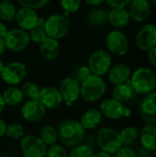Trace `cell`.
I'll return each instance as SVG.
<instances>
[{
	"mask_svg": "<svg viewBox=\"0 0 156 157\" xmlns=\"http://www.w3.org/2000/svg\"><path fill=\"white\" fill-rule=\"evenodd\" d=\"M57 131L63 146L69 148L80 144L86 134V130L83 128L81 123L73 119L63 121L59 124Z\"/></svg>",
	"mask_w": 156,
	"mask_h": 157,
	"instance_id": "obj_1",
	"label": "cell"
},
{
	"mask_svg": "<svg viewBox=\"0 0 156 157\" xmlns=\"http://www.w3.org/2000/svg\"><path fill=\"white\" fill-rule=\"evenodd\" d=\"M130 83L135 93L146 96L155 90L156 74L150 68L140 67L131 74Z\"/></svg>",
	"mask_w": 156,
	"mask_h": 157,
	"instance_id": "obj_2",
	"label": "cell"
},
{
	"mask_svg": "<svg viewBox=\"0 0 156 157\" xmlns=\"http://www.w3.org/2000/svg\"><path fill=\"white\" fill-rule=\"evenodd\" d=\"M96 142L100 151L111 155H115L123 146L120 132L109 127H103L98 130Z\"/></svg>",
	"mask_w": 156,
	"mask_h": 157,
	"instance_id": "obj_3",
	"label": "cell"
},
{
	"mask_svg": "<svg viewBox=\"0 0 156 157\" xmlns=\"http://www.w3.org/2000/svg\"><path fill=\"white\" fill-rule=\"evenodd\" d=\"M107 91V84L103 77L91 75L81 83L80 98L87 102H97L103 98Z\"/></svg>",
	"mask_w": 156,
	"mask_h": 157,
	"instance_id": "obj_4",
	"label": "cell"
},
{
	"mask_svg": "<svg viewBox=\"0 0 156 157\" xmlns=\"http://www.w3.org/2000/svg\"><path fill=\"white\" fill-rule=\"evenodd\" d=\"M44 29L49 38L61 40L70 29V20L63 14H52L46 18Z\"/></svg>",
	"mask_w": 156,
	"mask_h": 157,
	"instance_id": "obj_5",
	"label": "cell"
},
{
	"mask_svg": "<svg viewBox=\"0 0 156 157\" xmlns=\"http://www.w3.org/2000/svg\"><path fill=\"white\" fill-rule=\"evenodd\" d=\"M87 66L92 75L103 77L112 66L111 54L104 49L97 50L89 56Z\"/></svg>",
	"mask_w": 156,
	"mask_h": 157,
	"instance_id": "obj_6",
	"label": "cell"
},
{
	"mask_svg": "<svg viewBox=\"0 0 156 157\" xmlns=\"http://www.w3.org/2000/svg\"><path fill=\"white\" fill-rule=\"evenodd\" d=\"M28 69L25 63L18 61L10 62L5 64L0 75L2 81L9 86H17L26 77Z\"/></svg>",
	"mask_w": 156,
	"mask_h": 157,
	"instance_id": "obj_7",
	"label": "cell"
},
{
	"mask_svg": "<svg viewBox=\"0 0 156 157\" xmlns=\"http://www.w3.org/2000/svg\"><path fill=\"white\" fill-rule=\"evenodd\" d=\"M6 48L13 52H19L28 48L30 42L29 32L19 28L8 29L6 37L3 39Z\"/></svg>",
	"mask_w": 156,
	"mask_h": 157,
	"instance_id": "obj_8",
	"label": "cell"
},
{
	"mask_svg": "<svg viewBox=\"0 0 156 157\" xmlns=\"http://www.w3.org/2000/svg\"><path fill=\"white\" fill-rule=\"evenodd\" d=\"M19 147L23 157H45L48 149L40 137L33 134L25 135L20 140Z\"/></svg>",
	"mask_w": 156,
	"mask_h": 157,
	"instance_id": "obj_9",
	"label": "cell"
},
{
	"mask_svg": "<svg viewBox=\"0 0 156 157\" xmlns=\"http://www.w3.org/2000/svg\"><path fill=\"white\" fill-rule=\"evenodd\" d=\"M106 45L109 53L118 56L125 55L130 47L127 36L120 29H114L108 32L106 37Z\"/></svg>",
	"mask_w": 156,
	"mask_h": 157,
	"instance_id": "obj_10",
	"label": "cell"
},
{
	"mask_svg": "<svg viewBox=\"0 0 156 157\" xmlns=\"http://www.w3.org/2000/svg\"><path fill=\"white\" fill-rule=\"evenodd\" d=\"M59 91L63 102L67 106H72L80 98L81 84L70 75L62 80Z\"/></svg>",
	"mask_w": 156,
	"mask_h": 157,
	"instance_id": "obj_11",
	"label": "cell"
},
{
	"mask_svg": "<svg viewBox=\"0 0 156 157\" xmlns=\"http://www.w3.org/2000/svg\"><path fill=\"white\" fill-rule=\"evenodd\" d=\"M38 100L45 107L46 109L51 110L57 109L63 104V100L59 88L52 86L40 87Z\"/></svg>",
	"mask_w": 156,
	"mask_h": 157,
	"instance_id": "obj_12",
	"label": "cell"
},
{
	"mask_svg": "<svg viewBox=\"0 0 156 157\" xmlns=\"http://www.w3.org/2000/svg\"><path fill=\"white\" fill-rule=\"evenodd\" d=\"M47 109L38 100H27L25 101L20 109V114L22 118L28 122L35 123L41 121L46 115Z\"/></svg>",
	"mask_w": 156,
	"mask_h": 157,
	"instance_id": "obj_13",
	"label": "cell"
},
{
	"mask_svg": "<svg viewBox=\"0 0 156 157\" xmlns=\"http://www.w3.org/2000/svg\"><path fill=\"white\" fill-rule=\"evenodd\" d=\"M137 47L143 52H149L156 47V25L146 24L143 26L136 34Z\"/></svg>",
	"mask_w": 156,
	"mask_h": 157,
	"instance_id": "obj_14",
	"label": "cell"
},
{
	"mask_svg": "<svg viewBox=\"0 0 156 157\" xmlns=\"http://www.w3.org/2000/svg\"><path fill=\"white\" fill-rule=\"evenodd\" d=\"M38 18L39 16L37 14V11L28 7L20 6L17 10L15 20L19 29L29 32L32 29L37 27Z\"/></svg>",
	"mask_w": 156,
	"mask_h": 157,
	"instance_id": "obj_15",
	"label": "cell"
},
{
	"mask_svg": "<svg viewBox=\"0 0 156 157\" xmlns=\"http://www.w3.org/2000/svg\"><path fill=\"white\" fill-rule=\"evenodd\" d=\"M143 120L149 125L156 127V91L144 97L140 107Z\"/></svg>",
	"mask_w": 156,
	"mask_h": 157,
	"instance_id": "obj_16",
	"label": "cell"
},
{
	"mask_svg": "<svg viewBox=\"0 0 156 157\" xmlns=\"http://www.w3.org/2000/svg\"><path fill=\"white\" fill-rule=\"evenodd\" d=\"M129 14L131 19L135 22L145 21L151 15V4L147 0H133L129 5Z\"/></svg>",
	"mask_w": 156,
	"mask_h": 157,
	"instance_id": "obj_17",
	"label": "cell"
},
{
	"mask_svg": "<svg viewBox=\"0 0 156 157\" xmlns=\"http://www.w3.org/2000/svg\"><path fill=\"white\" fill-rule=\"evenodd\" d=\"M124 105L115 99L107 98L104 99L99 105V111L102 116L109 120H120L123 117Z\"/></svg>",
	"mask_w": 156,
	"mask_h": 157,
	"instance_id": "obj_18",
	"label": "cell"
},
{
	"mask_svg": "<svg viewBox=\"0 0 156 157\" xmlns=\"http://www.w3.org/2000/svg\"><path fill=\"white\" fill-rule=\"evenodd\" d=\"M107 75L108 81L114 86H118L130 80L131 76V69L124 63H118L110 67Z\"/></svg>",
	"mask_w": 156,
	"mask_h": 157,
	"instance_id": "obj_19",
	"label": "cell"
},
{
	"mask_svg": "<svg viewBox=\"0 0 156 157\" xmlns=\"http://www.w3.org/2000/svg\"><path fill=\"white\" fill-rule=\"evenodd\" d=\"M60 51L61 46L58 40L48 37L42 43L40 44V53L47 62L55 61L60 54Z\"/></svg>",
	"mask_w": 156,
	"mask_h": 157,
	"instance_id": "obj_20",
	"label": "cell"
},
{
	"mask_svg": "<svg viewBox=\"0 0 156 157\" xmlns=\"http://www.w3.org/2000/svg\"><path fill=\"white\" fill-rule=\"evenodd\" d=\"M103 116L97 109H86L81 116L79 122L83 126V128L86 130H95L102 122Z\"/></svg>",
	"mask_w": 156,
	"mask_h": 157,
	"instance_id": "obj_21",
	"label": "cell"
},
{
	"mask_svg": "<svg viewBox=\"0 0 156 157\" xmlns=\"http://www.w3.org/2000/svg\"><path fill=\"white\" fill-rule=\"evenodd\" d=\"M131 20L128 9H110L108 12V21L116 29L125 28Z\"/></svg>",
	"mask_w": 156,
	"mask_h": 157,
	"instance_id": "obj_22",
	"label": "cell"
},
{
	"mask_svg": "<svg viewBox=\"0 0 156 157\" xmlns=\"http://www.w3.org/2000/svg\"><path fill=\"white\" fill-rule=\"evenodd\" d=\"M139 137L143 147L147 151L156 150V127L153 125H145L139 132Z\"/></svg>",
	"mask_w": 156,
	"mask_h": 157,
	"instance_id": "obj_23",
	"label": "cell"
},
{
	"mask_svg": "<svg viewBox=\"0 0 156 157\" xmlns=\"http://www.w3.org/2000/svg\"><path fill=\"white\" fill-rule=\"evenodd\" d=\"M1 95L6 106L8 105L11 107L20 105L25 98L20 87L17 86H8Z\"/></svg>",
	"mask_w": 156,
	"mask_h": 157,
	"instance_id": "obj_24",
	"label": "cell"
},
{
	"mask_svg": "<svg viewBox=\"0 0 156 157\" xmlns=\"http://www.w3.org/2000/svg\"><path fill=\"white\" fill-rule=\"evenodd\" d=\"M133 89L131 86L130 80L124 84H120L118 86H115L114 88L112 89L111 92V96L112 98L120 102V103H125L127 101H129L132 96H133Z\"/></svg>",
	"mask_w": 156,
	"mask_h": 157,
	"instance_id": "obj_25",
	"label": "cell"
},
{
	"mask_svg": "<svg viewBox=\"0 0 156 157\" xmlns=\"http://www.w3.org/2000/svg\"><path fill=\"white\" fill-rule=\"evenodd\" d=\"M39 137L47 147L57 144V141L59 140L58 131L51 125H46L42 127Z\"/></svg>",
	"mask_w": 156,
	"mask_h": 157,
	"instance_id": "obj_26",
	"label": "cell"
},
{
	"mask_svg": "<svg viewBox=\"0 0 156 157\" xmlns=\"http://www.w3.org/2000/svg\"><path fill=\"white\" fill-rule=\"evenodd\" d=\"M17 8L11 1L0 2V21L6 23L13 21L16 17Z\"/></svg>",
	"mask_w": 156,
	"mask_h": 157,
	"instance_id": "obj_27",
	"label": "cell"
},
{
	"mask_svg": "<svg viewBox=\"0 0 156 157\" xmlns=\"http://www.w3.org/2000/svg\"><path fill=\"white\" fill-rule=\"evenodd\" d=\"M108 20V12L101 7H94L87 16V21L92 26H101Z\"/></svg>",
	"mask_w": 156,
	"mask_h": 157,
	"instance_id": "obj_28",
	"label": "cell"
},
{
	"mask_svg": "<svg viewBox=\"0 0 156 157\" xmlns=\"http://www.w3.org/2000/svg\"><path fill=\"white\" fill-rule=\"evenodd\" d=\"M139 131L134 126H127L120 132V136L122 144L131 145L133 144L139 137Z\"/></svg>",
	"mask_w": 156,
	"mask_h": 157,
	"instance_id": "obj_29",
	"label": "cell"
},
{
	"mask_svg": "<svg viewBox=\"0 0 156 157\" xmlns=\"http://www.w3.org/2000/svg\"><path fill=\"white\" fill-rule=\"evenodd\" d=\"M24 98H28V100H34L39 98V95L40 92V87L39 85L33 81H26L20 87Z\"/></svg>",
	"mask_w": 156,
	"mask_h": 157,
	"instance_id": "obj_30",
	"label": "cell"
},
{
	"mask_svg": "<svg viewBox=\"0 0 156 157\" xmlns=\"http://www.w3.org/2000/svg\"><path fill=\"white\" fill-rule=\"evenodd\" d=\"M25 129L18 122H13L6 126V136L13 141H20L25 136Z\"/></svg>",
	"mask_w": 156,
	"mask_h": 157,
	"instance_id": "obj_31",
	"label": "cell"
},
{
	"mask_svg": "<svg viewBox=\"0 0 156 157\" xmlns=\"http://www.w3.org/2000/svg\"><path fill=\"white\" fill-rule=\"evenodd\" d=\"M95 155L94 149L87 144H80L72 148L69 157H93Z\"/></svg>",
	"mask_w": 156,
	"mask_h": 157,
	"instance_id": "obj_32",
	"label": "cell"
},
{
	"mask_svg": "<svg viewBox=\"0 0 156 157\" xmlns=\"http://www.w3.org/2000/svg\"><path fill=\"white\" fill-rule=\"evenodd\" d=\"M92 74H91V72H90L87 64H80V65H77L73 70L71 76L73 78H74L75 80H77L81 84L85 80H86Z\"/></svg>",
	"mask_w": 156,
	"mask_h": 157,
	"instance_id": "obj_33",
	"label": "cell"
},
{
	"mask_svg": "<svg viewBox=\"0 0 156 157\" xmlns=\"http://www.w3.org/2000/svg\"><path fill=\"white\" fill-rule=\"evenodd\" d=\"M60 4L63 9V15L68 17L70 14L76 12L80 8L82 2L80 0H62Z\"/></svg>",
	"mask_w": 156,
	"mask_h": 157,
	"instance_id": "obj_34",
	"label": "cell"
},
{
	"mask_svg": "<svg viewBox=\"0 0 156 157\" xmlns=\"http://www.w3.org/2000/svg\"><path fill=\"white\" fill-rule=\"evenodd\" d=\"M29 35L30 40L37 44L42 43L48 38L44 28L40 27H35L34 29H32L30 31H29Z\"/></svg>",
	"mask_w": 156,
	"mask_h": 157,
	"instance_id": "obj_35",
	"label": "cell"
},
{
	"mask_svg": "<svg viewBox=\"0 0 156 157\" xmlns=\"http://www.w3.org/2000/svg\"><path fill=\"white\" fill-rule=\"evenodd\" d=\"M45 157H69V153L62 144H55L48 147Z\"/></svg>",
	"mask_w": 156,
	"mask_h": 157,
	"instance_id": "obj_36",
	"label": "cell"
},
{
	"mask_svg": "<svg viewBox=\"0 0 156 157\" xmlns=\"http://www.w3.org/2000/svg\"><path fill=\"white\" fill-rule=\"evenodd\" d=\"M17 3L20 5V6L28 7L36 11L37 9H40L46 6L50 3V1L49 0H20Z\"/></svg>",
	"mask_w": 156,
	"mask_h": 157,
	"instance_id": "obj_37",
	"label": "cell"
},
{
	"mask_svg": "<svg viewBox=\"0 0 156 157\" xmlns=\"http://www.w3.org/2000/svg\"><path fill=\"white\" fill-rule=\"evenodd\" d=\"M130 0H108L107 4L111 7V9H122L129 6Z\"/></svg>",
	"mask_w": 156,
	"mask_h": 157,
	"instance_id": "obj_38",
	"label": "cell"
},
{
	"mask_svg": "<svg viewBox=\"0 0 156 157\" xmlns=\"http://www.w3.org/2000/svg\"><path fill=\"white\" fill-rule=\"evenodd\" d=\"M114 157H138L136 152L131 147H121L115 155Z\"/></svg>",
	"mask_w": 156,
	"mask_h": 157,
	"instance_id": "obj_39",
	"label": "cell"
},
{
	"mask_svg": "<svg viewBox=\"0 0 156 157\" xmlns=\"http://www.w3.org/2000/svg\"><path fill=\"white\" fill-rule=\"evenodd\" d=\"M147 58L150 63L156 67V47L151 49L149 52H147Z\"/></svg>",
	"mask_w": 156,
	"mask_h": 157,
	"instance_id": "obj_40",
	"label": "cell"
},
{
	"mask_svg": "<svg viewBox=\"0 0 156 157\" xmlns=\"http://www.w3.org/2000/svg\"><path fill=\"white\" fill-rule=\"evenodd\" d=\"M104 2V0H86V4L92 7H99Z\"/></svg>",
	"mask_w": 156,
	"mask_h": 157,
	"instance_id": "obj_41",
	"label": "cell"
},
{
	"mask_svg": "<svg viewBox=\"0 0 156 157\" xmlns=\"http://www.w3.org/2000/svg\"><path fill=\"white\" fill-rule=\"evenodd\" d=\"M8 32V28L6 23L0 21V39H4Z\"/></svg>",
	"mask_w": 156,
	"mask_h": 157,
	"instance_id": "obj_42",
	"label": "cell"
},
{
	"mask_svg": "<svg viewBox=\"0 0 156 157\" xmlns=\"http://www.w3.org/2000/svg\"><path fill=\"white\" fill-rule=\"evenodd\" d=\"M6 122L0 117V138L6 135Z\"/></svg>",
	"mask_w": 156,
	"mask_h": 157,
	"instance_id": "obj_43",
	"label": "cell"
},
{
	"mask_svg": "<svg viewBox=\"0 0 156 157\" xmlns=\"http://www.w3.org/2000/svg\"><path fill=\"white\" fill-rule=\"evenodd\" d=\"M93 157H113L111 155L109 154H107L105 152H102V151H99L97 153H95L94 156Z\"/></svg>",
	"mask_w": 156,
	"mask_h": 157,
	"instance_id": "obj_44",
	"label": "cell"
},
{
	"mask_svg": "<svg viewBox=\"0 0 156 157\" xmlns=\"http://www.w3.org/2000/svg\"><path fill=\"white\" fill-rule=\"evenodd\" d=\"M45 22H46V18H44V17H39V18H38V21H37V27L44 28Z\"/></svg>",
	"mask_w": 156,
	"mask_h": 157,
	"instance_id": "obj_45",
	"label": "cell"
},
{
	"mask_svg": "<svg viewBox=\"0 0 156 157\" xmlns=\"http://www.w3.org/2000/svg\"><path fill=\"white\" fill-rule=\"evenodd\" d=\"M6 48L4 40L3 39H0V56L2 54H4V52H6Z\"/></svg>",
	"mask_w": 156,
	"mask_h": 157,
	"instance_id": "obj_46",
	"label": "cell"
},
{
	"mask_svg": "<svg viewBox=\"0 0 156 157\" xmlns=\"http://www.w3.org/2000/svg\"><path fill=\"white\" fill-rule=\"evenodd\" d=\"M131 115V110L129 108H126V107H125V109H124V112H123V117L128 118V117H130Z\"/></svg>",
	"mask_w": 156,
	"mask_h": 157,
	"instance_id": "obj_47",
	"label": "cell"
},
{
	"mask_svg": "<svg viewBox=\"0 0 156 157\" xmlns=\"http://www.w3.org/2000/svg\"><path fill=\"white\" fill-rule=\"evenodd\" d=\"M6 108V104L4 102V99L2 98V95L0 94V113L4 110V109Z\"/></svg>",
	"mask_w": 156,
	"mask_h": 157,
	"instance_id": "obj_48",
	"label": "cell"
},
{
	"mask_svg": "<svg viewBox=\"0 0 156 157\" xmlns=\"http://www.w3.org/2000/svg\"><path fill=\"white\" fill-rule=\"evenodd\" d=\"M4 66H5V63H4L3 61L0 59V75H1V73H2V71H3V69H4Z\"/></svg>",
	"mask_w": 156,
	"mask_h": 157,
	"instance_id": "obj_49",
	"label": "cell"
},
{
	"mask_svg": "<svg viewBox=\"0 0 156 157\" xmlns=\"http://www.w3.org/2000/svg\"><path fill=\"white\" fill-rule=\"evenodd\" d=\"M152 4H153V5H154V6L156 7V0H154V1L152 2Z\"/></svg>",
	"mask_w": 156,
	"mask_h": 157,
	"instance_id": "obj_50",
	"label": "cell"
},
{
	"mask_svg": "<svg viewBox=\"0 0 156 157\" xmlns=\"http://www.w3.org/2000/svg\"><path fill=\"white\" fill-rule=\"evenodd\" d=\"M0 157H7V156H6V155H0Z\"/></svg>",
	"mask_w": 156,
	"mask_h": 157,
	"instance_id": "obj_51",
	"label": "cell"
}]
</instances>
